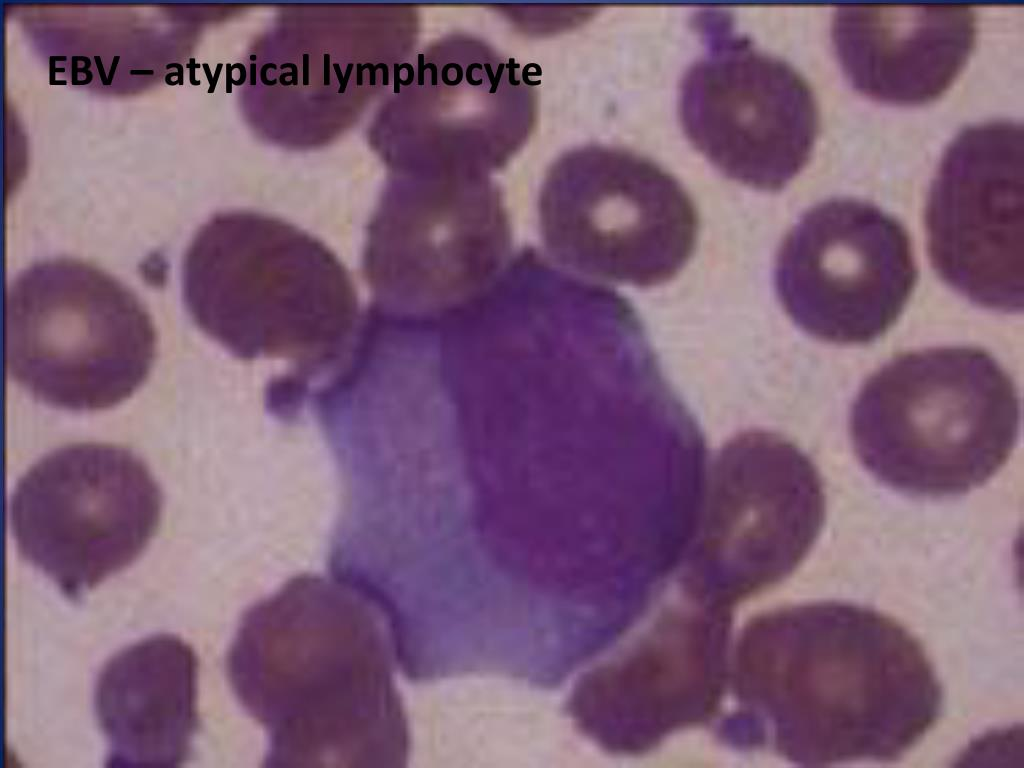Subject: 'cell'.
<instances>
[{"label":"cell","instance_id":"5b68a950","mask_svg":"<svg viewBox=\"0 0 1024 768\" xmlns=\"http://www.w3.org/2000/svg\"><path fill=\"white\" fill-rule=\"evenodd\" d=\"M6 366L33 397L71 411L129 398L157 351L149 312L126 285L74 258L24 269L8 288Z\"/></svg>","mask_w":1024,"mask_h":768},{"label":"cell","instance_id":"3957f363","mask_svg":"<svg viewBox=\"0 0 1024 768\" xmlns=\"http://www.w3.org/2000/svg\"><path fill=\"white\" fill-rule=\"evenodd\" d=\"M795 624L793 710L805 758L893 761L934 726L940 682L920 642L896 620L836 601L806 609Z\"/></svg>","mask_w":1024,"mask_h":768},{"label":"cell","instance_id":"7c38bea8","mask_svg":"<svg viewBox=\"0 0 1024 768\" xmlns=\"http://www.w3.org/2000/svg\"><path fill=\"white\" fill-rule=\"evenodd\" d=\"M197 659L173 635L114 655L99 673L95 710L111 766H177L197 727Z\"/></svg>","mask_w":1024,"mask_h":768},{"label":"cell","instance_id":"7a4b0ae2","mask_svg":"<svg viewBox=\"0 0 1024 768\" xmlns=\"http://www.w3.org/2000/svg\"><path fill=\"white\" fill-rule=\"evenodd\" d=\"M1020 424L1013 380L986 351L933 347L890 359L851 408L857 458L877 480L922 497L967 493L1011 455Z\"/></svg>","mask_w":1024,"mask_h":768},{"label":"cell","instance_id":"9c48e42d","mask_svg":"<svg viewBox=\"0 0 1024 768\" xmlns=\"http://www.w3.org/2000/svg\"><path fill=\"white\" fill-rule=\"evenodd\" d=\"M1023 128L994 121L963 130L946 149L925 214L939 277L970 302L1020 312L1023 285Z\"/></svg>","mask_w":1024,"mask_h":768},{"label":"cell","instance_id":"30bf717a","mask_svg":"<svg viewBox=\"0 0 1024 768\" xmlns=\"http://www.w3.org/2000/svg\"><path fill=\"white\" fill-rule=\"evenodd\" d=\"M580 160L582 224L600 273L642 288L672 280L690 260L699 233L683 185L626 149L595 147Z\"/></svg>","mask_w":1024,"mask_h":768},{"label":"cell","instance_id":"277c9868","mask_svg":"<svg viewBox=\"0 0 1024 768\" xmlns=\"http://www.w3.org/2000/svg\"><path fill=\"white\" fill-rule=\"evenodd\" d=\"M181 280L194 323L239 356H328L355 326L345 269L329 249L295 233L250 235L214 221L188 246Z\"/></svg>","mask_w":1024,"mask_h":768},{"label":"cell","instance_id":"8fae6325","mask_svg":"<svg viewBox=\"0 0 1024 768\" xmlns=\"http://www.w3.org/2000/svg\"><path fill=\"white\" fill-rule=\"evenodd\" d=\"M967 7L841 6L832 42L850 84L884 103L930 102L965 65L975 39Z\"/></svg>","mask_w":1024,"mask_h":768},{"label":"cell","instance_id":"ba28073f","mask_svg":"<svg viewBox=\"0 0 1024 768\" xmlns=\"http://www.w3.org/2000/svg\"><path fill=\"white\" fill-rule=\"evenodd\" d=\"M917 279L910 238L871 203L838 198L807 210L775 263L780 303L793 323L829 343H869L897 320Z\"/></svg>","mask_w":1024,"mask_h":768},{"label":"cell","instance_id":"52a82bcc","mask_svg":"<svg viewBox=\"0 0 1024 768\" xmlns=\"http://www.w3.org/2000/svg\"><path fill=\"white\" fill-rule=\"evenodd\" d=\"M703 54L679 86L681 126L722 174L755 189L786 186L806 165L818 113L804 78L757 49L722 11L698 17Z\"/></svg>","mask_w":1024,"mask_h":768},{"label":"cell","instance_id":"6da1fadb","mask_svg":"<svg viewBox=\"0 0 1024 768\" xmlns=\"http://www.w3.org/2000/svg\"><path fill=\"white\" fill-rule=\"evenodd\" d=\"M380 612L345 585L303 576L243 615L228 679L267 732L265 767H399L407 729Z\"/></svg>","mask_w":1024,"mask_h":768},{"label":"cell","instance_id":"8992f818","mask_svg":"<svg viewBox=\"0 0 1024 768\" xmlns=\"http://www.w3.org/2000/svg\"><path fill=\"white\" fill-rule=\"evenodd\" d=\"M161 507L157 482L133 452L81 443L49 453L20 478L9 516L20 555L75 596L138 558Z\"/></svg>","mask_w":1024,"mask_h":768}]
</instances>
